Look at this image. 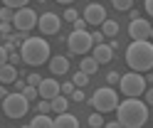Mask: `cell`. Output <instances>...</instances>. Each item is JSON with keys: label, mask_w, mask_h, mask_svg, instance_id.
I'll return each instance as SVG.
<instances>
[{"label": "cell", "mask_w": 153, "mask_h": 128, "mask_svg": "<svg viewBox=\"0 0 153 128\" xmlns=\"http://www.w3.org/2000/svg\"><path fill=\"white\" fill-rule=\"evenodd\" d=\"M22 128H30V126H22Z\"/></svg>", "instance_id": "46"}, {"label": "cell", "mask_w": 153, "mask_h": 128, "mask_svg": "<svg viewBox=\"0 0 153 128\" xmlns=\"http://www.w3.org/2000/svg\"><path fill=\"white\" fill-rule=\"evenodd\" d=\"M13 30H15L13 22H0V32H3L5 37H10V35H13Z\"/></svg>", "instance_id": "32"}, {"label": "cell", "mask_w": 153, "mask_h": 128, "mask_svg": "<svg viewBox=\"0 0 153 128\" xmlns=\"http://www.w3.org/2000/svg\"><path fill=\"white\" fill-rule=\"evenodd\" d=\"M72 84H74L76 89H82V86H87V84H89V76L84 74V72H79V69H76L74 76H72Z\"/></svg>", "instance_id": "21"}, {"label": "cell", "mask_w": 153, "mask_h": 128, "mask_svg": "<svg viewBox=\"0 0 153 128\" xmlns=\"http://www.w3.org/2000/svg\"><path fill=\"white\" fill-rule=\"evenodd\" d=\"M119 96H116V91H114L111 86H101V89H97L94 91V96L89 98V106H94L99 113H109V111H116L119 108Z\"/></svg>", "instance_id": "4"}, {"label": "cell", "mask_w": 153, "mask_h": 128, "mask_svg": "<svg viewBox=\"0 0 153 128\" xmlns=\"http://www.w3.org/2000/svg\"><path fill=\"white\" fill-rule=\"evenodd\" d=\"M37 27H40L42 35H57L59 27H62V20L54 13H45V15H40V20H37Z\"/></svg>", "instance_id": "11"}, {"label": "cell", "mask_w": 153, "mask_h": 128, "mask_svg": "<svg viewBox=\"0 0 153 128\" xmlns=\"http://www.w3.org/2000/svg\"><path fill=\"white\" fill-rule=\"evenodd\" d=\"M20 62H22V57L17 54V52H13V54H7V64H13V67H17Z\"/></svg>", "instance_id": "33"}, {"label": "cell", "mask_w": 153, "mask_h": 128, "mask_svg": "<svg viewBox=\"0 0 153 128\" xmlns=\"http://www.w3.org/2000/svg\"><path fill=\"white\" fill-rule=\"evenodd\" d=\"M114 7H116V10H131L133 3H131V0H114Z\"/></svg>", "instance_id": "26"}, {"label": "cell", "mask_w": 153, "mask_h": 128, "mask_svg": "<svg viewBox=\"0 0 153 128\" xmlns=\"http://www.w3.org/2000/svg\"><path fill=\"white\" fill-rule=\"evenodd\" d=\"M74 89H76V86H74L72 81H67V84H62V86H59V94H62V96H67V94L72 96V94H74Z\"/></svg>", "instance_id": "27"}, {"label": "cell", "mask_w": 153, "mask_h": 128, "mask_svg": "<svg viewBox=\"0 0 153 128\" xmlns=\"http://www.w3.org/2000/svg\"><path fill=\"white\" fill-rule=\"evenodd\" d=\"M104 39H106V37H104L101 32H91V42L94 44H104Z\"/></svg>", "instance_id": "36"}, {"label": "cell", "mask_w": 153, "mask_h": 128, "mask_svg": "<svg viewBox=\"0 0 153 128\" xmlns=\"http://www.w3.org/2000/svg\"><path fill=\"white\" fill-rule=\"evenodd\" d=\"M27 108H30V101L22 96V94H7L5 98H3V111H5V116L7 118H22L25 113H27Z\"/></svg>", "instance_id": "6"}, {"label": "cell", "mask_w": 153, "mask_h": 128, "mask_svg": "<svg viewBox=\"0 0 153 128\" xmlns=\"http://www.w3.org/2000/svg\"><path fill=\"white\" fill-rule=\"evenodd\" d=\"M59 86L62 84H57V79H42V84L37 86V94H40L45 101H52L54 96H59Z\"/></svg>", "instance_id": "12"}, {"label": "cell", "mask_w": 153, "mask_h": 128, "mask_svg": "<svg viewBox=\"0 0 153 128\" xmlns=\"http://www.w3.org/2000/svg\"><path fill=\"white\" fill-rule=\"evenodd\" d=\"M10 39H13L15 44H17V42H20V44H25V39H27V32H13V35H10Z\"/></svg>", "instance_id": "29"}, {"label": "cell", "mask_w": 153, "mask_h": 128, "mask_svg": "<svg viewBox=\"0 0 153 128\" xmlns=\"http://www.w3.org/2000/svg\"><path fill=\"white\" fill-rule=\"evenodd\" d=\"M106 81H109V84H119V81H121V74H119V72H109V74H106Z\"/></svg>", "instance_id": "34"}, {"label": "cell", "mask_w": 153, "mask_h": 128, "mask_svg": "<svg viewBox=\"0 0 153 128\" xmlns=\"http://www.w3.org/2000/svg\"><path fill=\"white\" fill-rule=\"evenodd\" d=\"M3 5H5V7H10L13 13H17V10H22V7H30V5H27V0H5Z\"/></svg>", "instance_id": "22"}, {"label": "cell", "mask_w": 153, "mask_h": 128, "mask_svg": "<svg viewBox=\"0 0 153 128\" xmlns=\"http://www.w3.org/2000/svg\"><path fill=\"white\" fill-rule=\"evenodd\" d=\"M50 106H52V111H54L57 116H59V113H67V108H69V98L59 94V96H54L52 101H50Z\"/></svg>", "instance_id": "18"}, {"label": "cell", "mask_w": 153, "mask_h": 128, "mask_svg": "<svg viewBox=\"0 0 153 128\" xmlns=\"http://www.w3.org/2000/svg\"><path fill=\"white\" fill-rule=\"evenodd\" d=\"M116 121L123 128H141L148 121L146 101H138V98H126V101H121L119 108H116Z\"/></svg>", "instance_id": "1"}, {"label": "cell", "mask_w": 153, "mask_h": 128, "mask_svg": "<svg viewBox=\"0 0 153 128\" xmlns=\"http://www.w3.org/2000/svg\"><path fill=\"white\" fill-rule=\"evenodd\" d=\"M72 101H76V104H79V101H84V91H82V89H74V94H72Z\"/></svg>", "instance_id": "38"}, {"label": "cell", "mask_w": 153, "mask_h": 128, "mask_svg": "<svg viewBox=\"0 0 153 128\" xmlns=\"http://www.w3.org/2000/svg\"><path fill=\"white\" fill-rule=\"evenodd\" d=\"M64 20H67V22H76V20H79V17H76V10H74V7L64 10Z\"/></svg>", "instance_id": "30"}, {"label": "cell", "mask_w": 153, "mask_h": 128, "mask_svg": "<svg viewBox=\"0 0 153 128\" xmlns=\"http://www.w3.org/2000/svg\"><path fill=\"white\" fill-rule=\"evenodd\" d=\"M3 47L7 49V54H13V52H15V42H13L10 37H5V42H3Z\"/></svg>", "instance_id": "35"}, {"label": "cell", "mask_w": 153, "mask_h": 128, "mask_svg": "<svg viewBox=\"0 0 153 128\" xmlns=\"http://www.w3.org/2000/svg\"><path fill=\"white\" fill-rule=\"evenodd\" d=\"M97 69H99V62L94 57H84L82 62H79V72H84L87 76H91V74H97Z\"/></svg>", "instance_id": "17"}, {"label": "cell", "mask_w": 153, "mask_h": 128, "mask_svg": "<svg viewBox=\"0 0 153 128\" xmlns=\"http://www.w3.org/2000/svg\"><path fill=\"white\" fill-rule=\"evenodd\" d=\"M15 89H17V94H22L25 89H27V81H22V79H17V81H15Z\"/></svg>", "instance_id": "40"}, {"label": "cell", "mask_w": 153, "mask_h": 128, "mask_svg": "<svg viewBox=\"0 0 153 128\" xmlns=\"http://www.w3.org/2000/svg\"><path fill=\"white\" fill-rule=\"evenodd\" d=\"M89 126H91V128H104V118H101V113H91V116H89Z\"/></svg>", "instance_id": "24"}, {"label": "cell", "mask_w": 153, "mask_h": 128, "mask_svg": "<svg viewBox=\"0 0 153 128\" xmlns=\"http://www.w3.org/2000/svg\"><path fill=\"white\" fill-rule=\"evenodd\" d=\"M40 84H42V76H40V74L32 72L30 76H27V86H40Z\"/></svg>", "instance_id": "28"}, {"label": "cell", "mask_w": 153, "mask_h": 128, "mask_svg": "<svg viewBox=\"0 0 153 128\" xmlns=\"http://www.w3.org/2000/svg\"><path fill=\"white\" fill-rule=\"evenodd\" d=\"M151 39H153V27H151Z\"/></svg>", "instance_id": "45"}, {"label": "cell", "mask_w": 153, "mask_h": 128, "mask_svg": "<svg viewBox=\"0 0 153 128\" xmlns=\"http://www.w3.org/2000/svg\"><path fill=\"white\" fill-rule=\"evenodd\" d=\"M37 111H40V113H45V116H47V113L52 111V106H50V101H45V98H42V101L37 104Z\"/></svg>", "instance_id": "31"}, {"label": "cell", "mask_w": 153, "mask_h": 128, "mask_svg": "<svg viewBox=\"0 0 153 128\" xmlns=\"http://www.w3.org/2000/svg\"><path fill=\"white\" fill-rule=\"evenodd\" d=\"M54 128H79V121L72 113H59L54 121Z\"/></svg>", "instance_id": "15"}, {"label": "cell", "mask_w": 153, "mask_h": 128, "mask_svg": "<svg viewBox=\"0 0 153 128\" xmlns=\"http://www.w3.org/2000/svg\"><path fill=\"white\" fill-rule=\"evenodd\" d=\"M20 57L30 67H40L45 62H50V42L45 37H27L25 44L20 47Z\"/></svg>", "instance_id": "3"}, {"label": "cell", "mask_w": 153, "mask_h": 128, "mask_svg": "<svg viewBox=\"0 0 153 128\" xmlns=\"http://www.w3.org/2000/svg\"><path fill=\"white\" fill-rule=\"evenodd\" d=\"M143 7H146V13L153 17V0H146V5H143Z\"/></svg>", "instance_id": "42"}, {"label": "cell", "mask_w": 153, "mask_h": 128, "mask_svg": "<svg viewBox=\"0 0 153 128\" xmlns=\"http://www.w3.org/2000/svg\"><path fill=\"white\" fill-rule=\"evenodd\" d=\"M5 64H7V49L0 44V67H5Z\"/></svg>", "instance_id": "37"}, {"label": "cell", "mask_w": 153, "mask_h": 128, "mask_svg": "<svg viewBox=\"0 0 153 128\" xmlns=\"http://www.w3.org/2000/svg\"><path fill=\"white\" fill-rule=\"evenodd\" d=\"M5 96H7V91H5V89H3V84H0V101H3Z\"/></svg>", "instance_id": "44"}, {"label": "cell", "mask_w": 153, "mask_h": 128, "mask_svg": "<svg viewBox=\"0 0 153 128\" xmlns=\"http://www.w3.org/2000/svg\"><path fill=\"white\" fill-rule=\"evenodd\" d=\"M13 17H15V13H13L10 7L3 5V10H0V22H13Z\"/></svg>", "instance_id": "23"}, {"label": "cell", "mask_w": 153, "mask_h": 128, "mask_svg": "<svg viewBox=\"0 0 153 128\" xmlns=\"http://www.w3.org/2000/svg\"><path fill=\"white\" fill-rule=\"evenodd\" d=\"M30 128H54V121H52L50 116L40 113V116H35L32 121H30Z\"/></svg>", "instance_id": "19"}, {"label": "cell", "mask_w": 153, "mask_h": 128, "mask_svg": "<svg viewBox=\"0 0 153 128\" xmlns=\"http://www.w3.org/2000/svg\"><path fill=\"white\" fill-rule=\"evenodd\" d=\"M84 27H87V22H84V20L79 17V20L74 22V32H84Z\"/></svg>", "instance_id": "39"}, {"label": "cell", "mask_w": 153, "mask_h": 128, "mask_svg": "<svg viewBox=\"0 0 153 128\" xmlns=\"http://www.w3.org/2000/svg\"><path fill=\"white\" fill-rule=\"evenodd\" d=\"M67 47H69V54H87L89 49L94 47L91 35L84 30V32H72L67 37Z\"/></svg>", "instance_id": "7"}, {"label": "cell", "mask_w": 153, "mask_h": 128, "mask_svg": "<svg viewBox=\"0 0 153 128\" xmlns=\"http://www.w3.org/2000/svg\"><path fill=\"white\" fill-rule=\"evenodd\" d=\"M94 59H97L99 64H109L111 59H114V49L104 42V44H97V49H94V54H91Z\"/></svg>", "instance_id": "14"}, {"label": "cell", "mask_w": 153, "mask_h": 128, "mask_svg": "<svg viewBox=\"0 0 153 128\" xmlns=\"http://www.w3.org/2000/svg\"><path fill=\"white\" fill-rule=\"evenodd\" d=\"M84 22L87 25H104L106 22V10H104V5L99 3H89L87 7H84Z\"/></svg>", "instance_id": "10"}, {"label": "cell", "mask_w": 153, "mask_h": 128, "mask_svg": "<svg viewBox=\"0 0 153 128\" xmlns=\"http://www.w3.org/2000/svg\"><path fill=\"white\" fill-rule=\"evenodd\" d=\"M126 64L136 74L153 69V42H131L126 49Z\"/></svg>", "instance_id": "2"}, {"label": "cell", "mask_w": 153, "mask_h": 128, "mask_svg": "<svg viewBox=\"0 0 153 128\" xmlns=\"http://www.w3.org/2000/svg\"><path fill=\"white\" fill-rule=\"evenodd\" d=\"M104 128H123L119 121H111V123H104Z\"/></svg>", "instance_id": "43"}, {"label": "cell", "mask_w": 153, "mask_h": 128, "mask_svg": "<svg viewBox=\"0 0 153 128\" xmlns=\"http://www.w3.org/2000/svg\"><path fill=\"white\" fill-rule=\"evenodd\" d=\"M67 69H69V59H67V57H62V54L50 57V72H52L54 76L67 74Z\"/></svg>", "instance_id": "13"}, {"label": "cell", "mask_w": 153, "mask_h": 128, "mask_svg": "<svg viewBox=\"0 0 153 128\" xmlns=\"http://www.w3.org/2000/svg\"><path fill=\"white\" fill-rule=\"evenodd\" d=\"M128 35L133 42H148L151 39V22L143 17L133 20V22H128Z\"/></svg>", "instance_id": "9"}, {"label": "cell", "mask_w": 153, "mask_h": 128, "mask_svg": "<svg viewBox=\"0 0 153 128\" xmlns=\"http://www.w3.org/2000/svg\"><path fill=\"white\" fill-rule=\"evenodd\" d=\"M146 106H153V89H146Z\"/></svg>", "instance_id": "41"}, {"label": "cell", "mask_w": 153, "mask_h": 128, "mask_svg": "<svg viewBox=\"0 0 153 128\" xmlns=\"http://www.w3.org/2000/svg\"><path fill=\"white\" fill-rule=\"evenodd\" d=\"M37 13L35 10H30V7H22V10H17L15 13V17H13V27L17 30V32H27V30H32L35 25H37Z\"/></svg>", "instance_id": "8"}, {"label": "cell", "mask_w": 153, "mask_h": 128, "mask_svg": "<svg viewBox=\"0 0 153 128\" xmlns=\"http://www.w3.org/2000/svg\"><path fill=\"white\" fill-rule=\"evenodd\" d=\"M119 89L126 98H138L141 94H146V79L136 72H128V74H121V81H119Z\"/></svg>", "instance_id": "5"}, {"label": "cell", "mask_w": 153, "mask_h": 128, "mask_svg": "<svg viewBox=\"0 0 153 128\" xmlns=\"http://www.w3.org/2000/svg\"><path fill=\"white\" fill-rule=\"evenodd\" d=\"M116 32H119L116 20H106V22L101 25V35H104V37H116Z\"/></svg>", "instance_id": "20"}, {"label": "cell", "mask_w": 153, "mask_h": 128, "mask_svg": "<svg viewBox=\"0 0 153 128\" xmlns=\"http://www.w3.org/2000/svg\"><path fill=\"white\" fill-rule=\"evenodd\" d=\"M22 96L27 98V101H35V98L40 96V94H37V86H27L25 91H22Z\"/></svg>", "instance_id": "25"}, {"label": "cell", "mask_w": 153, "mask_h": 128, "mask_svg": "<svg viewBox=\"0 0 153 128\" xmlns=\"http://www.w3.org/2000/svg\"><path fill=\"white\" fill-rule=\"evenodd\" d=\"M13 81H17V67L13 64L0 67V84H13Z\"/></svg>", "instance_id": "16"}]
</instances>
